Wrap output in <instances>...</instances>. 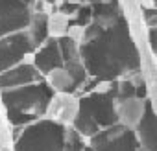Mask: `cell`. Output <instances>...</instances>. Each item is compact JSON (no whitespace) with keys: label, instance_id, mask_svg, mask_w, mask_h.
Here are the masks:
<instances>
[{"label":"cell","instance_id":"cell-1","mask_svg":"<svg viewBox=\"0 0 157 151\" xmlns=\"http://www.w3.org/2000/svg\"><path fill=\"white\" fill-rule=\"evenodd\" d=\"M54 89L48 83H30L15 89L2 90V103L6 109H17L28 114L46 112L48 101L54 96Z\"/></svg>","mask_w":157,"mask_h":151},{"label":"cell","instance_id":"cell-2","mask_svg":"<svg viewBox=\"0 0 157 151\" xmlns=\"http://www.w3.org/2000/svg\"><path fill=\"white\" fill-rule=\"evenodd\" d=\"M35 0H0V39L30 26Z\"/></svg>","mask_w":157,"mask_h":151},{"label":"cell","instance_id":"cell-3","mask_svg":"<svg viewBox=\"0 0 157 151\" xmlns=\"http://www.w3.org/2000/svg\"><path fill=\"white\" fill-rule=\"evenodd\" d=\"M35 50L28 30H21L0 39V74L22 63V59Z\"/></svg>","mask_w":157,"mask_h":151},{"label":"cell","instance_id":"cell-4","mask_svg":"<svg viewBox=\"0 0 157 151\" xmlns=\"http://www.w3.org/2000/svg\"><path fill=\"white\" fill-rule=\"evenodd\" d=\"M80 109H82V100H78L72 92H56L48 101L44 116L48 120L70 127L74 125L76 118L80 116Z\"/></svg>","mask_w":157,"mask_h":151},{"label":"cell","instance_id":"cell-5","mask_svg":"<svg viewBox=\"0 0 157 151\" xmlns=\"http://www.w3.org/2000/svg\"><path fill=\"white\" fill-rule=\"evenodd\" d=\"M117 120L124 129H137L146 112V101L139 96H122L115 103Z\"/></svg>","mask_w":157,"mask_h":151},{"label":"cell","instance_id":"cell-6","mask_svg":"<svg viewBox=\"0 0 157 151\" xmlns=\"http://www.w3.org/2000/svg\"><path fill=\"white\" fill-rule=\"evenodd\" d=\"M39 79V68L35 64L19 63L0 74V90H8L22 85H30Z\"/></svg>","mask_w":157,"mask_h":151},{"label":"cell","instance_id":"cell-7","mask_svg":"<svg viewBox=\"0 0 157 151\" xmlns=\"http://www.w3.org/2000/svg\"><path fill=\"white\" fill-rule=\"evenodd\" d=\"M140 70H142L140 74H142V79L146 83V90H148V98H150L151 109L157 114V59H155L153 52L146 46V42H142Z\"/></svg>","mask_w":157,"mask_h":151},{"label":"cell","instance_id":"cell-8","mask_svg":"<svg viewBox=\"0 0 157 151\" xmlns=\"http://www.w3.org/2000/svg\"><path fill=\"white\" fill-rule=\"evenodd\" d=\"M63 64H65V61H63V55H61V50H59V39L48 37L46 42L35 53V66L39 68V72L48 74L50 70H54L57 66H63Z\"/></svg>","mask_w":157,"mask_h":151},{"label":"cell","instance_id":"cell-9","mask_svg":"<svg viewBox=\"0 0 157 151\" xmlns=\"http://www.w3.org/2000/svg\"><path fill=\"white\" fill-rule=\"evenodd\" d=\"M48 85L54 89V92H74L78 89L76 79L72 78V74L65 66H57L46 74Z\"/></svg>","mask_w":157,"mask_h":151},{"label":"cell","instance_id":"cell-10","mask_svg":"<svg viewBox=\"0 0 157 151\" xmlns=\"http://www.w3.org/2000/svg\"><path fill=\"white\" fill-rule=\"evenodd\" d=\"M70 20H72V17L68 13H65L61 9L52 11L48 15V33H50V37H56V39L65 37L68 28H70Z\"/></svg>","mask_w":157,"mask_h":151},{"label":"cell","instance_id":"cell-11","mask_svg":"<svg viewBox=\"0 0 157 151\" xmlns=\"http://www.w3.org/2000/svg\"><path fill=\"white\" fill-rule=\"evenodd\" d=\"M59 50H61V55H63V61L65 63L82 57V44H78L76 41H72L67 35L59 39Z\"/></svg>","mask_w":157,"mask_h":151},{"label":"cell","instance_id":"cell-12","mask_svg":"<svg viewBox=\"0 0 157 151\" xmlns=\"http://www.w3.org/2000/svg\"><path fill=\"white\" fill-rule=\"evenodd\" d=\"M85 31H87V26L74 22V24H70V28H68V31H67V37H70L72 41H76L78 44H83V41H85Z\"/></svg>","mask_w":157,"mask_h":151},{"label":"cell","instance_id":"cell-13","mask_svg":"<svg viewBox=\"0 0 157 151\" xmlns=\"http://www.w3.org/2000/svg\"><path fill=\"white\" fill-rule=\"evenodd\" d=\"M33 118V114H28V112H22V111H17V109H8V120L13 123V125H21V123H26Z\"/></svg>","mask_w":157,"mask_h":151},{"label":"cell","instance_id":"cell-14","mask_svg":"<svg viewBox=\"0 0 157 151\" xmlns=\"http://www.w3.org/2000/svg\"><path fill=\"white\" fill-rule=\"evenodd\" d=\"M63 2H67V4H72V6H82L85 0H63Z\"/></svg>","mask_w":157,"mask_h":151}]
</instances>
